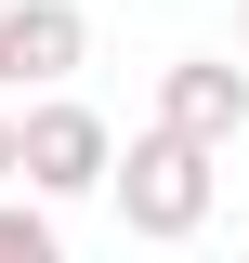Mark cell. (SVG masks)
<instances>
[{"mask_svg":"<svg viewBox=\"0 0 249 263\" xmlns=\"http://www.w3.org/2000/svg\"><path fill=\"white\" fill-rule=\"evenodd\" d=\"M0 263H66V237H53L39 197H0Z\"/></svg>","mask_w":249,"mask_h":263,"instance_id":"5","label":"cell"},{"mask_svg":"<svg viewBox=\"0 0 249 263\" xmlns=\"http://www.w3.org/2000/svg\"><path fill=\"white\" fill-rule=\"evenodd\" d=\"M236 40H249V13H236Z\"/></svg>","mask_w":249,"mask_h":263,"instance_id":"8","label":"cell"},{"mask_svg":"<svg viewBox=\"0 0 249 263\" xmlns=\"http://www.w3.org/2000/svg\"><path fill=\"white\" fill-rule=\"evenodd\" d=\"M0 184H13V105H0Z\"/></svg>","mask_w":249,"mask_h":263,"instance_id":"6","label":"cell"},{"mask_svg":"<svg viewBox=\"0 0 249 263\" xmlns=\"http://www.w3.org/2000/svg\"><path fill=\"white\" fill-rule=\"evenodd\" d=\"M0 13H13V0H0Z\"/></svg>","mask_w":249,"mask_h":263,"instance_id":"9","label":"cell"},{"mask_svg":"<svg viewBox=\"0 0 249 263\" xmlns=\"http://www.w3.org/2000/svg\"><path fill=\"white\" fill-rule=\"evenodd\" d=\"M0 92H13V53H0Z\"/></svg>","mask_w":249,"mask_h":263,"instance_id":"7","label":"cell"},{"mask_svg":"<svg viewBox=\"0 0 249 263\" xmlns=\"http://www.w3.org/2000/svg\"><path fill=\"white\" fill-rule=\"evenodd\" d=\"M157 132L171 145H197V158H223L249 132V66L236 53H184V66H157Z\"/></svg>","mask_w":249,"mask_h":263,"instance_id":"3","label":"cell"},{"mask_svg":"<svg viewBox=\"0 0 249 263\" xmlns=\"http://www.w3.org/2000/svg\"><path fill=\"white\" fill-rule=\"evenodd\" d=\"M105 171H118V132H105L79 92H53V105L13 119V184L27 197H105Z\"/></svg>","mask_w":249,"mask_h":263,"instance_id":"2","label":"cell"},{"mask_svg":"<svg viewBox=\"0 0 249 263\" xmlns=\"http://www.w3.org/2000/svg\"><path fill=\"white\" fill-rule=\"evenodd\" d=\"M105 197H118L131 237H197V224H210V197H223V171L197 158V145H171V132H144V145L105 171Z\"/></svg>","mask_w":249,"mask_h":263,"instance_id":"1","label":"cell"},{"mask_svg":"<svg viewBox=\"0 0 249 263\" xmlns=\"http://www.w3.org/2000/svg\"><path fill=\"white\" fill-rule=\"evenodd\" d=\"M0 53H13V79H79L92 66V27H79V0H13L0 13Z\"/></svg>","mask_w":249,"mask_h":263,"instance_id":"4","label":"cell"}]
</instances>
